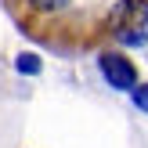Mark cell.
Returning <instances> with one entry per match:
<instances>
[{
    "instance_id": "cell-1",
    "label": "cell",
    "mask_w": 148,
    "mask_h": 148,
    "mask_svg": "<svg viewBox=\"0 0 148 148\" xmlns=\"http://www.w3.org/2000/svg\"><path fill=\"white\" fill-rule=\"evenodd\" d=\"M4 7L29 40L58 54L148 40V0H4Z\"/></svg>"
},
{
    "instance_id": "cell-2",
    "label": "cell",
    "mask_w": 148,
    "mask_h": 148,
    "mask_svg": "<svg viewBox=\"0 0 148 148\" xmlns=\"http://www.w3.org/2000/svg\"><path fill=\"white\" fill-rule=\"evenodd\" d=\"M101 72H105V79L112 87H119V90H134L137 87V69L130 58H123L119 51H101Z\"/></svg>"
},
{
    "instance_id": "cell-3",
    "label": "cell",
    "mask_w": 148,
    "mask_h": 148,
    "mask_svg": "<svg viewBox=\"0 0 148 148\" xmlns=\"http://www.w3.org/2000/svg\"><path fill=\"white\" fill-rule=\"evenodd\" d=\"M18 69L33 76V72H40V58H36V54H18Z\"/></svg>"
},
{
    "instance_id": "cell-4",
    "label": "cell",
    "mask_w": 148,
    "mask_h": 148,
    "mask_svg": "<svg viewBox=\"0 0 148 148\" xmlns=\"http://www.w3.org/2000/svg\"><path fill=\"white\" fill-rule=\"evenodd\" d=\"M134 105L148 112V87H134Z\"/></svg>"
}]
</instances>
